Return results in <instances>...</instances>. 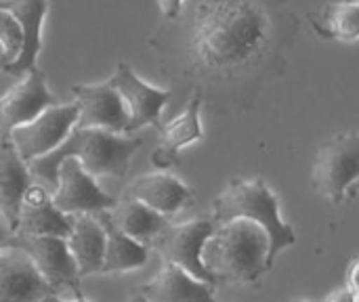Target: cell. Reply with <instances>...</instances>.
<instances>
[{
	"label": "cell",
	"instance_id": "d4e9b609",
	"mask_svg": "<svg viewBox=\"0 0 359 302\" xmlns=\"http://www.w3.org/2000/svg\"><path fill=\"white\" fill-rule=\"evenodd\" d=\"M347 288L351 290L355 302H359V259H355L349 267V273H347Z\"/></svg>",
	"mask_w": 359,
	"mask_h": 302
},
{
	"label": "cell",
	"instance_id": "44dd1931",
	"mask_svg": "<svg viewBox=\"0 0 359 302\" xmlns=\"http://www.w3.org/2000/svg\"><path fill=\"white\" fill-rule=\"evenodd\" d=\"M105 231V261H103V273H126L133 269H139L149 259V248L130 240L124 235L114 219L111 210H103L95 214Z\"/></svg>",
	"mask_w": 359,
	"mask_h": 302
},
{
	"label": "cell",
	"instance_id": "603a6c76",
	"mask_svg": "<svg viewBox=\"0 0 359 302\" xmlns=\"http://www.w3.org/2000/svg\"><path fill=\"white\" fill-rule=\"evenodd\" d=\"M313 32L324 40L351 42L359 38V0L328 2L313 13H307Z\"/></svg>",
	"mask_w": 359,
	"mask_h": 302
},
{
	"label": "cell",
	"instance_id": "9c48e42d",
	"mask_svg": "<svg viewBox=\"0 0 359 302\" xmlns=\"http://www.w3.org/2000/svg\"><path fill=\"white\" fill-rule=\"evenodd\" d=\"M50 198L55 206L69 217L114 210L118 204L97 185V179L88 174L76 158L61 162L57 170V187L53 189Z\"/></svg>",
	"mask_w": 359,
	"mask_h": 302
},
{
	"label": "cell",
	"instance_id": "9a60e30c",
	"mask_svg": "<svg viewBox=\"0 0 359 302\" xmlns=\"http://www.w3.org/2000/svg\"><path fill=\"white\" fill-rule=\"evenodd\" d=\"M72 229V217L61 212L53 198L50 191L40 187V185H32L21 202V210H19V219L13 231V238H67Z\"/></svg>",
	"mask_w": 359,
	"mask_h": 302
},
{
	"label": "cell",
	"instance_id": "30bf717a",
	"mask_svg": "<svg viewBox=\"0 0 359 302\" xmlns=\"http://www.w3.org/2000/svg\"><path fill=\"white\" fill-rule=\"evenodd\" d=\"M13 246L23 250L40 277L57 292L72 290L80 298V275L63 238H13Z\"/></svg>",
	"mask_w": 359,
	"mask_h": 302
},
{
	"label": "cell",
	"instance_id": "1f68e13d",
	"mask_svg": "<svg viewBox=\"0 0 359 302\" xmlns=\"http://www.w3.org/2000/svg\"><path fill=\"white\" fill-rule=\"evenodd\" d=\"M0 74H2V71H0Z\"/></svg>",
	"mask_w": 359,
	"mask_h": 302
},
{
	"label": "cell",
	"instance_id": "4dcf8cb0",
	"mask_svg": "<svg viewBox=\"0 0 359 302\" xmlns=\"http://www.w3.org/2000/svg\"><path fill=\"white\" fill-rule=\"evenodd\" d=\"M294 302H307V301H294Z\"/></svg>",
	"mask_w": 359,
	"mask_h": 302
},
{
	"label": "cell",
	"instance_id": "2e32d148",
	"mask_svg": "<svg viewBox=\"0 0 359 302\" xmlns=\"http://www.w3.org/2000/svg\"><path fill=\"white\" fill-rule=\"evenodd\" d=\"M202 105H204V95L200 88H194L183 114H179L168 124L160 126V145L151 153L154 168L164 170V168L175 166L179 162V149L204 139V130L200 122Z\"/></svg>",
	"mask_w": 359,
	"mask_h": 302
},
{
	"label": "cell",
	"instance_id": "ffe728a7",
	"mask_svg": "<svg viewBox=\"0 0 359 302\" xmlns=\"http://www.w3.org/2000/svg\"><path fill=\"white\" fill-rule=\"evenodd\" d=\"M34 185L29 166L21 160L11 141L0 143V217L15 231L21 202Z\"/></svg>",
	"mask_w": 359,
	"mask_h": 302
},
{
	"label": "cell",
	"instance_id": "e0dca14e",
	"mask_svg": "<svg viewBox=\"0 0 359 302\" xmlns=\"http://www.w3.org/2000/svg\"><path fill=\"white\" fill-rule=\"evenodd\" d=\"M128 198L168 219L194 202V191L170 172L160 170L133 181V185L128 187Z\"/></svg>",
	"mask_w": 359,
	"mask_h": 302
},
{
	"label": "cell",
	"instance_id": "4fadbf2b",
	"mask_svg": "<svg viewBox=\"0 0 359 302\" xmlns=\"http://www.w3.org/2000/svg\"><path fill=\"white\" fill-rule=\"evenodd\" d=\"M57 292L40 277L23 250L11 242L0 248V302H44Z\"/></svg>",
	"mask_w": 359,
	"mask_h": 302
},
{
	"label": "cell",
	"instance_id": "7c38bea8",
	"mask_svg": "<svg viewBox=\"0 0 359 302\" xmlns=\"http://www.w3.org/2000/svg\"><path fill=\"white\" fill-rule=\"evenodd\" d=\"M74 103L78 105V128H103L116 135H126L128 114L122 99L109 82L74 84Z\"/></svg>",
	"mask_w": 359,
	"mask_h": 302
},
{
	"label": "cell",
	"instance_id": "83f0119b",
	"mask_svg": "<svg viewBox=\"0 0 359 302\" xmlns=\"http://www.w3.org/2000/svg\"><path fill=\"white\" fill-rule=\"evenodd\" d=\"M11 240H13V229H11V227L6 225V221L0 217V248L6 246Z\"/></svg>",
	"mask_w": 359,
	"mask_h": 302
},
{
	"label": "cell",
	"instance_id": "ac0fdd59",
	"mask_svg": "<svg viewBox=\"0 0 359 302\" xmlns=\"http://www.w3.org/2000/svg\"><path fill=\"white\" fill-rule=\"evenodd\" d=\"M65 244L76 263L80 280L103 273L105 231L95 214H74L72 229L69 235L65 238Z\"/></svg>",
	"mask_w": 359,
	"mask_h": 302
},
{
	"label": "cell",
	"instance_id": "5bb4252c",
	"mask_svg": "<svg viewBox=\"0 0 359 302\" xmlns=\"http://www.w3.org/2000/svg\"><path fill=\"white\" fill-rule=\"evenodd\" d=\"M0 8L15 17L23 36L19 57L13 63L0 67V71L23 78L25 74L40 69L38 55L42 50V23L48 11V0H0Z\"/></svg>",
	"mask_w": 359,
	"mask_h": 302
},
{
	"label": "cell",
	"instance_id": "8fae6325",
	"mask_svg": "<svg viewBox=\"0 0 359 302\" xmlns=\"http://www.w3.org/2000/svg\"><path fill=\"white\" fill-rule=\"evenodd\" d=\"M59 99L48 90L42 69H34L19 78L4 95H0V143L8 141L13 128L32 122L44 109L57 105Z\"/></svg>",
	"mask_w": 359,
	"mask_h": 302
},
{
	"label": "cell",
	"instance_id": "277c9868",
	"mask_svg": "<svg viewBox=\"0 0 359 302\" xmlns=\"http://www.w3.org/2000/svg\"><path fill=\"white\" fill-rule=\"evenodd\" d=\"M215 225H223L236 219H248L259 223L269 235V263L278 261V254L297 244V233L280 217V204L269 185L263 179L244 181L233 179L215 200L212 217Z\"/></svg>",
	"mask_w": 359,
	"mask_h": 302
},
{
	"label": "cell",
	"instance_id": "52a82bcc",
	"mask_svg": "<svg viewBox=\"0 0 359 302\" xmlns=\"http://www.w3.org/2000/svg\"><path fill=\"white\" fill-rule=\"evenodd\" d=\"M215 227L217 225L212 219H194L187 223L168 225L151 246L158 250L164 263L175 265L185 273H189L191 277L217 288L219 286L217 277L202 263V248L206 240L212 235Z\"/></svg>",
	"mask_w": 359,
	"mask_h": 302
},
{
	"label": "cell",
	"instance_id": "5b68a950",
	"mask_svg": "<svg viewBox=\"0 0 359 302\" xmlns=\"http://www.w3.org/2000/svg\"><path fill=\"white\" fill-rule=\"evenodd\" d=\"M311 187L332 204L351 202L359 191V130L326 139L313 160Z\"/></svg>",
	"mask_w": 359,
	"mask_h": 302
},
{
	"label": "cell",
	"instance_id": "7402d4cb",
	"mask_svg": "<svg viewBox=\"0 0 359 302\" xmlns=\"http://www.w3.org/2000/svg\"><path fill=\"white\" fill-rule=\"evenodd\" d=\"M111 219L124 235H128L130 240H135L147 248L170 225L166 217L158 214L156 210L147 208L145 204H141L128 195L116 204V208L111 210Z\"/></svg>",
	"mask_w": 359,
	"mask_h": 302
},
{
	"label": "cell",
	"instance_id": "4316f807",
	"mask_svg": "<svg viewBox=\"0 0 359 302\" xmlns=\"http://www.w3.org/2000/svg\"><path fill=\"white\" fill-rule=\"evenodd\" d=\"M324 302H355L353 298V294H351V290L345 286V288H339V290H334L328 298Z\"/></svg>",
	"mask_w": 359,
	"mask_h": 302
},
{
	"label": "cell",
	"instance_id": "484cf974",
	"mask_svg": "<svg viewBox=\"0 0 359 302\" xmlns=\"http://www.w3.org/2000/svg\"><path fill=\"white\" fill-rule=\"evenodd\" d=\"M181 4H183V0H158V6H160V11H162L164 19L175 17V15L179 13Z\"/></svg>",
	"mask_w": 359,
	"mask_h": 302
},
{
	"label": "cell",
	"instance_id": "d6986e66",
	"mask_svg": "<svg viewBox=\"0 0 359 302\" xmlns=\"http://www.w3.org/2000/svg\"><path fill=\"white\" fill-rule=\"evenodd\" d=\"M137 292L149 302H219L215 298V286H208L168 263H164L160 273Z\"/></svg>",
	"mask_w": 359,
	"mask_h": 302
},
{
	"label": "cell",
	"instance_id": "3957f363",
	"mask_svg": "<svg viewBox=\"0 0 359 302\" xmlns=\"http://www.w3.org/2000/svg\"><path fill=\"white\" fill-rule=\"evenodd\" d=\"M202 263L217 277L219 286L259 284L273 269L269 263V235L259 223L248 219L217 225L202 248Z\"/></svg>",
	"mask_w": 359,
	"mask_h": 302
},
{
	"label": "cell",
	"instance_id": "7a4b0ae2",
	"mask_svg": "<svg viewBox=\"0 0 359 302\" xmlns=\"http://www.w3.org/2000/svg\"><path fill=\"white\" fill-rule=\"evenodd\" d=\"M143 147V139L130 135H116L103 128H74L69 137L50 153L29 162V174L36 185L44 189L57 187V170L63 160L76 158L82 168L97 177L122 179L135 153Z\"/></svg>",
	"mask_w": 359,
	"mask_h": 302
},
{
	"label": "cell",
	"instance_id": "f1b7e54d",
	"mask_svg": "<svg viewBox=\"0 0 359 302\" xmlns=\"http://www.w3.org/2000/svg\"><path fill=\"white\" fill-rule=\"evenodd\" d=\"M44 302H88L84 301V298H76V301H65V298H61V296H48Z\"/></svg>",
	"mask_w": 359,
	"mask_h": 302
},
{
	"label": "cell",
	"instance_id": "ba28073f",
	"mask_svg": "<svg viewBox=\"0 0 359 302\" xmlns=\"http://www.w3.org/2000/svg\"><path fill=\"white\" fill-rule=\"evenodd\" d=\"M107 82L118 92L128 114L126 135L133 137L137 130L149 124L160 128L162 109L170 99V88H158L147 84L133 71V67L126 61H120L116 65V71Z\"/></svg>",
	"mask_w": 359,
	"mask_h": 302
},
{
	"label": "cell",
	"instance_id": "f546056e",
	"mask_svg": "<svg viewBox=\"0 0 359 302\" xmlns=\"http://www.w3.org/2000/svg\"><path fill=\"white\" fill-rule=\"evenodd\" d=\"M126 302H149V301H145V298H143V296H141L139 292H133V294L128 296V301H126Z\"/></svg>",
	"mask_w": 359,
	"mask_h": 302
},
{
	"label": "cell",
	"instance_id": "8992f818",
	"mask_svg": "<svg viewBox=\"0 0 359 302\" xmlns=\"http://www.w3.org/2000/svg\"><path fill=\"white\" fill-rule=\"evenodd\" d=\"M78 105L72 103H57L36 116L32 122L21 124L11 130L8 141L21 156L25 164L55 151L69 132L78 126Z\"/></svg>",
	"mask_w": 359,
	"mask_h": 302
},
{
	"label": "cell",
	"instance_id": "cb8c5ba5",
	"mask_svg": "<svg viewBox=\"0 0 359 302\" xmlns=\"http://www.w3.org/2000/svg\"><path fill=\"white\" fill-rule=\"evenodd\" d=\"M21 44H23V36H21L19 23L15 21V17L8 11L0 8V46H2L0 67L13 63L19 57Z\"/></svg>",
	"mask_w": 359,
	"mask_h": 302
},
{
	"label": "cell",
	"instance_id": "6da1fadb",
	"mask_svg": "<svg viewBox=\"0 0 359 302\" xmlns=\"http://www.w3.org/2000/svg\"><path fill=\"white\" fill-rule=\"evenodd\" d=\"M297 34L292 0H183L149 48L162 71L200 88L204 103L244 111L280 78Z\"/></svg>",
	"mask_w": 359,
	"mask_h": 302
}]
</instances>
